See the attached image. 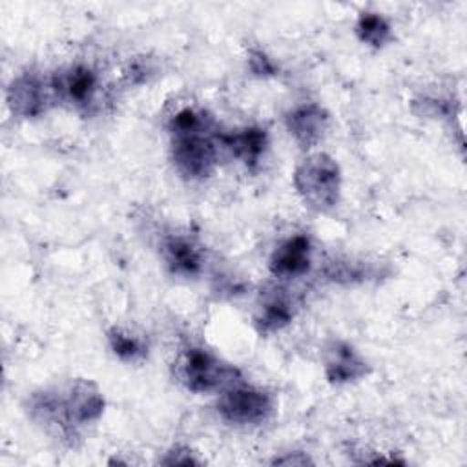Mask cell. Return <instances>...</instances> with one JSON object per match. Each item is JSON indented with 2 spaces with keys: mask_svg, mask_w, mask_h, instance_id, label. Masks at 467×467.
I'll use <instances>...</instances> for the list:
<instances>
[{
  "mask_svg": "<svg viewBox=\"0 0 467 467\" xmlns=\"http://www.w3.org/2000/svg\"><path fill=\"white\" fill-rule=\"evenodd\" d=\"M104 398L99 387L89 379H75L66 392H42L33 396L31 414L49 425L60 427L62 432L75 431L80 425L100 418Z\"/></svg>",
  "mask_w": 467,
  "mask_h": 467,
  "instance_id": "obj_1",
  "label": "cell"
},
{
  "mask_svg": "<svg viewBox=\"0 0 467 467\" xmlns=\"http://www.w3.org/2000/svg\"><path fill=\"white\" fill-rule=\"evenodd\" d=\"M294 186L308 208L332 210L341 193L339 164L327 153H312L296 166Z\"/></svg>",
  "mask_w": 467,
  "mask_h": 467,
  "instance_id": "obj_2",
  "label": "cell"
},
{
  "mask_svg": "<svg viewBox=\"0 0 467 467\" xmlns=\"http://www.w3.org/2000/svg\"><path fill=\"white\" fill-rule=\"evenodd\" d=\"M177 376L192 392H215L237 383L239 370L212 350L190 347L179 358Z\"/></svg>",
  "mask_w": 467,
  "mask_h": 467,
  "instance_id": "obj_3",
  "label": "cell"
},
{
  "mask_svg": "<svg viewBox=\"0 0 467 467\" xmlns=\"http://www.w3.org/2000/svg\"><path fill=\"white\" fill-rule=\"evenodd\" d=\"M217 135H210V126L171 133V161L177 171L192 181H201L212 175L217 164Z\"/></svg>",
  "mask_w": 467,
  "mask_h": 467,
  "instance_id": "obj_4",
  "label": "cell"
},
{
  "mask_svg": "<svg viewBox=\"0 0 467 467\" xmlns=\"http://www.w3.org/2000/svg\"><path fill=\"white\" fill-rule=\"evenodd\" d=\"M217 412L232 425H257L274 412V398L263 389L234 383L223 390Z\"/></svg>",
  "mask_w": 467,
  "mask_h": 467,
  "instance_id": "obj_5",
  "label": "cell"
},
{
  "mask_svg": "<svg viewBox=\"0 0 467 467\" xmlns=\"http://www.w3.org/2000/svg\"><path fill=\"white\" fill-rule=\"evenodd\" d=\"M51 89L58 100L67 102L77 109H84L97 97L99 77L93 67L86 64H75L51 78Z\"/></svg>",
  "mask_w": 467,
  "mask_h": 467,
  "instance_id": "obj_6",
  "label": "cell"
},
{
  "mask_svg": "<svg viewBox=\"0 0 467 467\" xmlns=\"http://www.w3.org/2000/svg\"><path fill=\"white\" fill-rule=\"evenodd\" d=\"M312 243L305 234H296L275 246L268 259L270 272L279 279H297L310 270Z\"/></svg>",
  "mask_w": 467,
  "mask_h": 467,
  "instance_id": "obj_7",
  "label": "cell"
},
{
  "mask_svg": "<svg viewBox=\"0 0 467 467\" xmlns=\"http://www.w3.org/2000/svg\"><path fill=\"white\" fill-rule=\"evenodd\" d=\"M51 80L46 84L35 73H24L16 77L7 89V104L13 113L20 117H38L47 109Z\"/></svg>",
  "mask_w": 467,
  "mask_h": 467,
  "instance_id": "obj_8",
  "label": "cell"
},
{
  "mask_svg": "<svg viewBox=\"0 0 467 467\" xmlns=\"http://www.w3.org/2000/svg\"><path fill=\"white\" fill-rule=\"evenodd\" d=\"M285 122L290 135L303 148H312L323 139L328 128V113L319 104H301L286 113Z\"/></svg>",
  "mask_w": 467,
  "mask_h": 467,
  "instance_id": "obj_9",
  "label": "cell"
},
{
  "mask_svg": "<svg viewBox=\"0 0 467 467\" xmlns=\"http://www.w3.org/2000/svg\"><path fill=\"white\" fill-rule=\"evenodd\" d=\"M162 257L170 272L182 277H195L204 266L201 246L193 239L182 235H173L164 241Z\"/></svg>",
  "mask_w": 467,
  "mask_h": 467,
  "instance_id": "obj_10",
  "label": "cell"
},
{
  "mask_svg": "<svg viewBox=\"0 0 467 467\" xmlns=\"http://www.w3.org/2000/svg\"><path fill=\"white\" fill-rule=\"evenodd\" d=\"M217 142L226 148L235 159L243 161L246 166L254 168L259 164L261 157L268 146V135L263 128L250 126L232 133H217Z\"/></svg>",
  "mask_w": 467,
  "mask_h": 467,
  "instance_id": "obj_11",
  "label": "cell"
},
{
  "mask_svg": "<svg viewBox=\"0 0 467 467\" xmlns=\"http://www.w3.org/2000/svg\"><path fill=\"white\" fill-rule=\"evenodd\" d=\"M367 363L365 359L348 345V343H334L327 363H325V374L330 383H350L367 374Z\"/></svg>",
  "mask_w": 467,
  "mask_h": 467,
  "instance_id": "obj_12",
  "label": "cell"
},
{
  "mask_svg": "<svg viewBox=\"0 0 467 467\" xmlns=\"http://www.w3.org/2000/svg\"><path fill=\"white\" fill-rule=\"evenodd\" d=\"M294 317V305L285 294H272L268 296L263 305H259L254 323L259 334H274L281 328H285Z\"/></svg>",
  "mask_w": 467,
  "mask_h": 467,
  "instance_id": "obj_13",
  "label": "cell"
},
{
  "mask_svg": "<svg viewBox=\"0 0 467 467\" xmlns=\"http://www.w3.org/2000/svg\"><path fill=\"white\" fill-rule=\"evenodd\" d=\"M354 31L363 44L372 47H383L392 38L390 24L385 16L374 11H363L356 20Z\"/></svg>",
  "mask_w": 467,
  "mask_h": 467,
  "instance_id": "obj_14",
  "label": "cell"
},
{
  "mask_svg": "<svg viewBox=\"0 0 467 467\" xmlns=\"http://www.w3.org/2000/svg\"><path fill=\"white\" fill-rule=\"evenodd\" d=\"M108 343H109L111 352L119 359L128 361V363L142 361L148 354V347L139 336H133V334H130L122 328H117V327L108 332Z\"/></svg>",
  "mask_w": 467,
  "mask_h": 467,
  "instance_id": "obj_15",
  "label": "cell"
},
{
  "mask_svg": "<svg viewBox=\"0 0 467 467\" xmlns=\"http://www.w3.org/2000/svg\"><path fill=\"white\" fill-rule=\"evenodd\" d=\"M248 64H250V69L259 75V77H268V75H274L275 73V66L272 64V60L261 53V51H252L250 53V58H248Z\"/></svg>",
  "mask_w": 467,
  "mask_h": 467,
  "instance_id": "obj_16",
  "label": "cell"
}]
</instances>
